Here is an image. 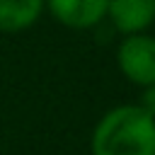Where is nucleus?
Wrapping results in <instances>:
<instances>
[{"label":"nucleus","mask_w":155,"mask_h":155,"mask_svg":"<svg viewBox=\"0 0 155 155\" xmlns=\"http://www.w3.org/2000/svg\"><path fill=\"white\" fill-rule=\"evenodd\" d=\"M138 107L155 119V82L148 85V87H143V94H140V104Z\"/></svg>","instance_id":"obj_6"},{"label":"nucleus","mask_w":155,"mask_h":155,"mask_svg":"<svg viewBox=\"0 0 155 155\" xmlns=\"http://www.w3.org/2000/svg\"><path fill=\"white\" fill-rule=\"evenodd\" d=\"M107 17L121 34H140L155 22V0H107Z\"/></svg>","instance_id":"obj_4"},{"label":"nucleus","mask_w":155,"mask_h":155,"mask_svg":"<svg viewBox=\"0 0 155 155\" xmlns=\"http://www.w3.org/2000/svg\"><path fill=\"white\" fill-rule=\"evenodd\" d=\"M41 12L44 0H0V31H24L41 17Z\"/></svg>","instance_id":"obj_5"},{"label":"nucleus","mask_w":155,"mask_h":155,"mask_svg":"<svg viewBox=\"0 0 155 155\" xmlns=\"http://www.w3.org/2000/svg\"><path fill=\"white\" fill-rule=\"evenodd\" d=\"M92 155H155V119L138 104L109 109L94 126Z\"/></svg>","instance_id":"obj_1"},{"label":"nucleus","mask_w":155,"mask_h":155,"mask_svg":"<svg viewBox=\"0 0 155 155\" xmlns=\"http://www.w3.org/2000/svg\"><path fill=\"white\" fill-rule=\"evenodd\" d=\"M116 61L128 82L138 87L153 85L155 82V36L145 31L126 34V39L119 44Z\"/></svg>","instance_id":"obj_2"},{"label":"nucleus","mask_w":155,"mask_h":155,"mask_svg":"<svg viewBox=\"0 0 155 155\" xmlns=\"http://www.w3.org/2000/svg\"><path fill=\"white\" fill-rule=\"evenodd\" d=\"M56 22L70 29H90L107 17V0H44Z\"/></svg>","instance_id":"obj_3"}]
</instances>
